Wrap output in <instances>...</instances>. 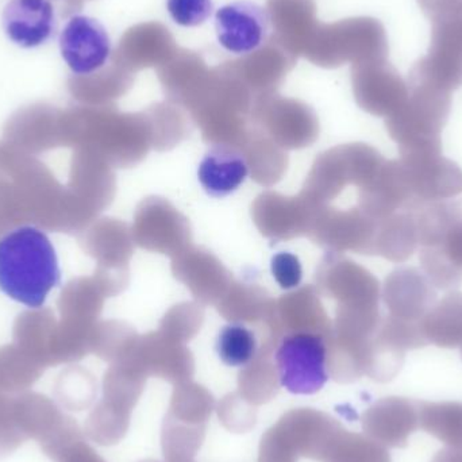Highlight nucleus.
Returning <instances> with one entry per match:
<instances>
[{
    "instance_id": "4",
    "label": "nucleus",
    "mask_w": 462,
    "mask_h": 462,
    "mask_svg": "<svg viewBox=\"0 0 462 462\" xmlns=\"http://www.w3.org/2000/svg\"><path fill=\"white\" fill-rule=\"evenodd\" d=\"M214 406L213 396L200 387L176 391L162 426V450L167 462H194Z\"/></svg>"
},
{
    "instance_id": "3",
    "label": "nucleus",
    "mask_w": 462,
    "mask_h": 462,
    "mask_svg": "<svg viewBox=\"0 0 462 462\" xmlns=\"http://www.w3.org/2000/svg\"><path fill=\"white\" fill-rule=\"evenodd\" d=\"M279 384L293 395H314L330 379L328 345L320 334L298 331L282 337L274 352Z\"/></svg>"
},
{
    "instance_id": "19",
    "label": "nucleus",
    "mask_w": 462,
    "mask_h": 462,
    "mask_svg": "<svg viewBox=\"0 0 462 462\" xmlns=\"http://www.w3.org/2000/svg\"><path fill=\"white\" fill-rule=\"evenodd\" d=\"M216 350L225 365L245 368L257 357V337L242 323H229L219 331Z\"/></svg>"
},
{
    "instance_id": "27",
    "label": "nucleus",
    "mask_w": 462,
    "mask_h": 462,
    "mask_svg": "<svg viewBox=\"0 0 462 462\" xmlns=\"http://www.w3.org/2000/svg\"><path fill=\"white\" fill-rule=\"evenodd\" d=\"M420 7L422 8L423 14L428 16L429 19L436 16L437 14L441 11L447 10V8L452 7V5L462 3V0H417Z\"/></svg>"
},
{
    "instance_id": "12",
    "label": "nucleus",
    "mask_w": 462,
    "mask_h": 462,
    "mask_svg": "<svg viewBox=\"0 0 462 462\" xmlns=\"http://www.w3.org/2000/svg\"><path fill=\"white\" fill-rule=\"evenodd\" d=\"M452 94L462 86V46L444 32L431 27L429 53L410 70L409 83Z\"/></svg>"
},
{
    "instance_id": "10",
    "label": "nucleus",
    "mask_w": 462,
    "mask_h": 462,
    "mask_svg": "<svg viewBox=\"0 0 462 462\" xmlns=\"http://www.w3.org/2000/svg\"><path fill=\"white\" fill-rule=\"evenodd\" d=\"M356 88L363 107L374 116H393L409 97V84L387 59L361 62Z\"/></svg>"
},
{
    "instance_id": "9",
    "label": "nucleus",
    "mask_w": 462,
    "mask_h": 462,
    "mask_svg": "<svg viewBox=\"0 0 462 462\" xmlns=\"http://www.w3.org/2000/svg\"><path fill=\"white\" fill-rule=\"evenodd\" d=\"M423 272L417 268L396 269L388 276L384 301L390 317L410 325H423L428 312L437 303V292Z\"/></svg>"
},
{
    "instance_id": "24",
    "label": "nucleus",
    "mask_w": 462,
    "mask_h": 462,
    "mask_svg": "<svg viewBox=\"0 0 462 462\" xmlns=\"http://www.w3.org/2000/svg\"><path fill=\"white\" fill-rule=\"evenodd\" d=\"M252 407L253 404H239L226 398L224 403L219 404V418L229 430L245 433L255 423V411Z\"/></svg>"
},
{
    "instance_id": "13",
    "label": "nucleus",
    "mask_w": 462,
    "mask_h": 462,
    "mask_svg": "<svg viewBox=\"0 0 462 462\" xmlns=\"http://www.w3.org/2000/svg\"><path fill=\"white\" fill-rule=\"evenodd\" d=\"M198 180L208 197L222 199L238 191L249 176V164L241 152L226 145L211 148L198 167Z\"/></svg>"
},
{
    "instance_id": "16",
    "label": "nucleus",
    "mask_w": 462,
    "mask_h": 462,
    "mask_svg": "<svg viewBox=\"0 0 462 462\" xmlns=\"http://www.w3.org/2000/svg\"><path fill=\"white\" fill-rule=\"evenodd\" d=\"M423 334L429 345L444 349L462 346V293L458 291L437 301L423 319Z\"/></svg>"
},
{
    "instance_id": "26",
    "label": "nucleus",
    "mask_w": 462,
    "mask_h": 462,
    "mask_svg": "<svg viewBox=\"0 0 462 462\" xmlns=\"http://www.w3.org/2000/svg\"><path fill=\"white\" fill-rule=\"evenodd\" d=\"M54 462H106L97 455V450L86 441V439H73L69 444L65 445L56 456Z\"/></svg>"
},
{
    "instance_id": "6",
    "label": "nucleus",
    "mask_w": 462,
    "mask_h": 462,
    "mask_svg": "<svg viewBox=\"0 0 462 462\" xmlns=\"http://www.w3.org/2000/svg\"><path fill=\"white\" fill-rule=\"evenodd\" d=\"M59 45L65 64L78 76L102 69L113 51L106 27L88 15H73L60 32Z\"/></svg>"
},
{
    "instance_id": "11",
    "label": "nucleus",
    "mask_w": 462,
    "mask_h": 462,
    "mask_svg": "<svg viewBox=\"0 0 462 462\" xmlns=\"http://www.w3.org/2000/svg\"><path fill=\"white\" fill-rule=\"evenodd\" d=\"M366 436L385 448L402 449L420 429L418 402L391 396L376 402L361 418Z\"/></svg>"
},
{
    "instance_id": "8",
    "label": "nucleus",
    "mask_w": 462,
    "mask_h": 462,
    "mask_svg": "<svg viewBox=\"0 0 462 462\" xmlns=\"http://www.w3.org/2000/svg\"><path fill=\"white\" fill-rule=\"evenodd\" d=\"M57 26L59 22L51 0H8L3 8V32L19 48L45 45L53 40Z\"/></svg>"
},
{
    "instance_id": "7",
    "label": "nucleus",
    "mask_w": 462,
    "mask_h": 462,
    "mask_svg": "<svg viewBox=\"0 0 462 462\" xmlns=\"http://www.w3.org/2000/svg\"><path fill=\"white\" fill-rule=\"evenodd\" d=\"M268 11L250 0L222 5L216 13V32L219 45L236 56L253 53L268 37Z\"/></svg>"
},
{
    "instance_id": "20",
    "label": "nucleus",
    "mask_w": 462,
    "mask_h": 462,
    "mask_svg": "<svg viewBox=\"0 0 462 462\" xmlns=\"http://www.w3.org/2000/svg\"><path fill=\"white\" fill-rule=\"evenodd\" d=\"M54 399L68 411H84L97 398L94 379L81 371H67L59 377L53 390Z\"/></svg>"
},
{
    "instance_id": "5",
    "label": "nucleus",
    "mask_w": 462,
    "mask_h": 462,
    "mask_svg": "<svg viewBox=\"0 0 462 462\" xmlns=\"http://www.w3.org/2000/svg\"><path fill=\"white\" fill-rule=\"evenodd\" d=\"M399 162L415 202H439L462 195V170L442 156V151L401 153Z\"/></svg>"
},
{
    "instance_id": "2",
    "label": "nucleus",
    "mask_w": 462,
    "mask_h": 462,
    "mask_svg": "<svg viewBox=\"0 0 462 462\" xmlns=\"http://www.w3.org/2000/svg\"><path fill=\"white\" fill-rule=\"evenodd\" d=\"M452 108V94L420 84H409V97L393 116L387 129L401 153L442 151L441 134Z\"/></svg>"
},
{
    "instance_id": "22",
    "label": "nucleus",
    "mask_w": 462,
    "mask_h": 462,
    "mask_svg": "<svg viewBox=\"0 0 462 462\" xmlns=\"http://www.w3.org/2000/svg\"><path fill=\"white\" fill-rule=\"evenodd\" d=\"M167 10L179 26L198 27L214 13L213 0H167Z\"/></svg>"
},
{
    "instance_id": "14",
    "label": "nucleus",
    "mask_w": 462,
    "mask_h": 462,
    "mask_svg": "<svg viewBox=\"0 0 462 462\" xmlns=\"http://www.w3.org/2000/svg\"><path fill=\"white\" fill-rule=\"evenodd\" d=\"M14 415L22 434L43 445L56 437L70 420L56 402L37 393H22L14 396Z\"/></svg>"
},
{
    "instance_id": "17",
    "label": "nucleus",
    "mask_w": 462,
    "mask_h": 462,
    "mask_svg": "<svg viewBox=\"0 0 462 462\" xmlns=\"http://www.w3.org/2000/svg\"><path fill=\"white\" fill-rule=\"evenodd\" d=\"M320 462H393L387 448L363 434L350 433L339 423L328 437Z\"/></svg>"
},
{
    "instance_id": "18",
    "label": "nucleus",
    "mask_w": 462,
    "mask_h": 462,
    "mask_svg": "<svg viewBox=\"0 0 462 462\" xmlns=\"http://www.w3.org/2000/svg\"><path fill=\"white\" fill-rule=\"evenodd\" d=\"M420 428L444 442L447 447H462V403L460 402H418Z\"/></svg>"
},
{
    "instance_id": "25",
    "label": "nucleus",
    "mask_w": 462,
    "mask_h": 462,
    "mask_svg": "<svg viewBox=\"0 0 462 462\" xmlns=\"http://www.w3.org/2000/svg\"><path fill=\"white\" fill-rule=\"evenodd\" d=\"M430 22L433 29L441 30L462 46V3L437 14Z\"/></svg>"
},
{
    "instance_id": "15",
    "label": "nucleus",
    "mask_w": 462,
    "mask_h": 462,
    "mask_svg": "<svg viewBox=\"0 0 462 462\" xmlns=\"http://www.w3.org/2000/svg\"><path fill=\"white\" fill-rule=\"evenodd\" d=\"M415 206L391 214L380 221L374 239V252L393 263H404L412 257L420 245Z\"/></svg>"
},
{
    "instance_id": "21",
    "label": "nucleus",
    "mask_w": 462,
    "mask_h": 462,
    "mask_svg": "<svg viewBox=\"0 0 462 462\" xmlns=\"http://www.w3.org/2000/svg\"><path fill=\"white\" fill-rule=\"evenodd\" d=\"M42 369L30 360L15 353H0V393L18 395L32 387Z\"/></svg>"
},
{
    "instance_id": "1",
    "label": "nucleus",
    "mask_w": 462,
    "mask_h": 462,
    "mask_svg": "<svg viewBox=\"0 0 462 462\" xmlns=\"http://www.w3.org/2000/svg\"><path fill=\"white\" fill-rule=\"evenodd\" d=\"M61 282L59 255L48 234L32 225L0 238V292L30 310L42 309Z\"/></svg>"
},
{
    "instance_id": "28",
    "label": "nucleus",
    "mask_w": 462,
    "mask_h": 462,
    "mask_svg": "<svg viewBox=\"0 0 462 462\" xmlns=\"http://www.w3.org/2000/svg\"><path fill=\"white\" fill-rule=\"evenodd\" d=\"M433 462H462V447H447L439 452Z\"/></svg>"
},
{
    "instance_id": "23",
    "label": "nucleus",
    "mask_w": 462,
    "mask_h": 462,
    "mask_svg": "<svg viewBox=\"0 0 462 462\" xmlns=\"http://www.w3.org/2000/svg\"><path fill=\"white\" fill-rule=\"evenodd\" d=\"M271 273L282 290H295L303 280V266L293 253L279 252L272 257Z\"/></svg>"
},
{
    "instance_id": "29",
    "label": "nucleus",
    "mask_w": 462,
    "mask_h": 462,
    "mask_svg": "<svg viewBox=\"0 0 462 462\" xmlns=\"http://www.w3.org/2000/svg\"><path fill=\"white\" fill-rule=\"evenodd\" d=\"M460 349H461V357H462V346L460 347Z\"/></svg>"
}]
</instances>
